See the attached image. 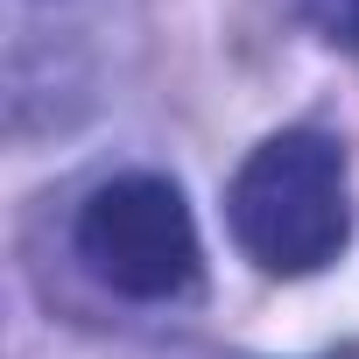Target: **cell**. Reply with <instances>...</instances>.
<instances>
[{"instance_id":"6da1fadb","label":"cell","mask_w":359,"mask_h":359,"mask_svg":"<svg viewBox=\"0 0 359 359\" xmlns=\"http://www.w3.org/2000/svg\"><path fill=\"white\" fill-rule=\"evenodd\" d=\"M226 226L261 275H317L352 240L345 148L324 127L268 134L226 184Z\"/></svg>"},{"instance_id":"7a4b0ae2","label":"cell","mask_w":359,"mask_h":359,"mask_svg":"<svg viewBox=\"0 0 359 359\" xmlns=\"http://www.w3.org/2000/svg\"><path fill=\"white\" fill-rule=\"evenodd\" d=\"M78 261L134 303H176L191 296L205 275V247H198V219L184 205V191L155 169H127L78 205Z\"/></svg>"},{"instance_id":"3957f363","label":"cell","mask_w":359,"mask_h":359,"mask_svg":"<svg viewBox=\"0 0 359 359\" xmlns=\"http://www.w3.org/2000/svg\"><path fill=\"white\" fill-rule=\"evenodd\" d=\"M296 8H303V22H310L324 43L359 50V0H296Z\"/></svg>"}]
</instances>
